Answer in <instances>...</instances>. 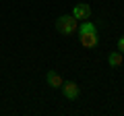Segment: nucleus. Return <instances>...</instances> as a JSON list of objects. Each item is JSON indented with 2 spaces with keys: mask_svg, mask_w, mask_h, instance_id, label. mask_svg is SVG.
Returning <instances> with one entry per match:
<instances>
[{
  "mask_svg": "<svg viewBox=\"0 0 124 116\" xmlns=\"http://www.w3.org/2000/svg\"><path fill=\"white\" fill-rule=\"evenodd\" d=\"M54 27H56V31L62 33V35H72V33L77 31V27H79V21H77L72 15H62V17L56 19Z\"/></svg>",
  "mask_w": 124,
  "mask_h": 116,
  "instance_id": "f257e3e1",
  "label": "nucleus"
},
{
  "mask_svg": "<svg viewBox=\"0 0 124 116\" xmlns=\"http://www.w3.org/2000/svg\"><path fill=\"white\" fill-rule=\"evenodd\" d=\"M60 89H62V95H64L66 99H70V102H75V99L81 95V87L75 83V81H64Z\"/></svg>",
  "mask_w": 124,
  "mask_h": 116,
  "instance_id": "f03ea898",
  "label": "nucleus"
},
{
  "mask_svg": "<svg viewBox=\"0 0 124 116\" xmlns=\"http://www.w3.org/2000/svg\"><path fill=\"white\" fill-rule=\"evenodd\" d=\"M72 17L77 19V21H87L89 17H91V6L87 4V2H79V4L72 6Z\"/></svg>",
  "mask_w": 124,
  "mask_h": 116,
  "instance_id": "7ed1b4c3",
  "label": "nucleus"
},
{
  "mask_svg": "<svg viewBox=\"0 0 124 116\" xmlns=\"http://www.w3.org/2000/svg\"><path fill=\"white\" fill-rule=\"evenodd\" d=\"M46 83H48L50 87H54V89H60L62 83H64V79H62L56 71H48V75H46Z\"/></svg>",
  "mask_w": 124,
  "mask_h": 116,
  "instance_id": "20e7f679",
  "label": "nucleus"
},
{
  "mask_svg": "<svg viewBox=\"0 0 124 116\" xmlns=\"http://www.w3.org/2000/svg\"><path fill=\"white\" fill-rule=\"evenodd\" d=\"M79 40H81V46H85V48H95L99 44L97 33H83V35H79Z\"/></svg>",
  "mask_w": 124,
  "mask_h": 116,
  "instance_id": "39448f33",
  "label": "nucleus"
},
{
  "mask_svg": "<svg viewBox=\"0 0 124 116\" xmlns=\"http://www.w3.org/2000/svg\"><path fill=\"white\" fill-rule=\"evenodd\" d=\"M124 62V54L122 52H112L110 56H108V64H110L112 68H120Z\"/></svg>",
  "mask_w": 124,
  "mask_h": 116,
  "instance_id": "423d86ee",
  "label": "nucleus"
},
{
  "mask_svg": "<svg viewBox=\"0 0 124 116\" xmlns=\"http://www.w3.org/2000/svg\"><path fill=\"white\" fill-rule=\"evenodd\" d=\"M77 31H79V35H83V33H97V27L93 25L91 21H83V23H79V27H77Z\"/></svg>",
  "mask_w": 124,
  "mask_h": 116,
  "instance_id": "0eeeda50",
  "label": "nucleus"
},
{
  "mask_svg": "<svg viewBox=\"0 0 124 116\" xmlns=\"http://www.w3.org/2000/svg\"><path fill=\"white\" fill-rule=\"evenodd\" d=\"M118 52L124 54V35H120V40H118Z\"/></svg>",
  "mask_w": 124,
  "mask_h": 116,
  "instance_id": "6e6552de",
  "label": "nucleus"
}]
</instances>
